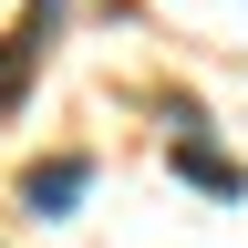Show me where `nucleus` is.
<instances>
[{
    "label": "nucleus",
    "instance_id": "nucleus-2",
    "mask_svg": "<svg viewBox=\"0 0 248 248\" xmlns=\"http://www.w3.org/2000/svg\"><path fill=\"white\" fill-rule=\"evenodd\" d=\"M176 176H186V186H207V197H248L238 155H217L207 135H176Z\"/></svg>",
    "mask_w": 248,
    "mask_h": 248
},
{
    "label": "nucleus",
    "instance_id": "nucleus-1",
    "mask_svg": "<svg viewBox=\"0 0 248 248\" xmlns=\"http://www.w3.org/2000/svg\"><path fill=\"white\" fill-rule=\"evenodd\" d=\"M83 186H93V166H83V155H52V166H31V186H21V197H31V217H73V197H83Z\"/></svg>",
    "mask_w": 248,
    "mask_h": 248
}]
</instances>
